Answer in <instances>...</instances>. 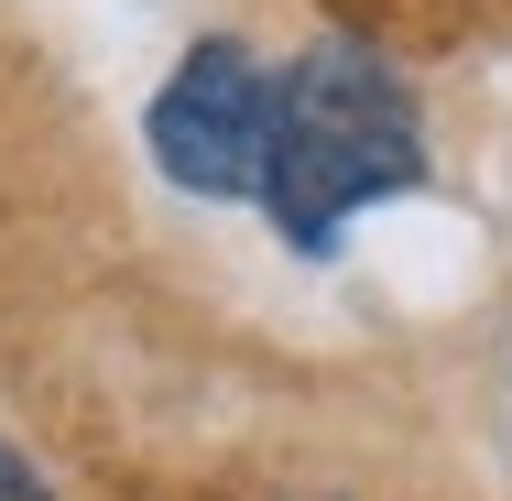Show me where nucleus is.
<instances>
[{
    "instance_id": "f03ea898",
    "label": "nucleus",
    "mask_w": 512,
    "mask_h": 501,
    "mask_svg": "<svg viewBox=\"0 0 512 501\" xmlns=\"http://www.w3.org/2000/svg\"><path fill=\"white\" fill-rule=\"evenodd\" d=\"M142 142H153V164L186 197H262V164H273V66L240 33L186 44V66L142 109Z\"/></svg>"
},
{
    "instance_id": "f257e3e1",
    "label": "nucleus",
    "mask_w": 512,
    "mask_h": 501,
    "mask_svg": "<svg viewBox=\"0 0 512 501\" xmlns=\"http://www.w3.org/2000/svg\"><path fill=\"white\" fill-rule=\"evenodd\" d=\"M425 186V120L414 88L393 77L382 44L327 33L295 66H273V164H262V207L295 251H338V229L360 207Z\"/></svg>"
},
{
    "instance_id": "7ed1b4c3",
    "label": "nucleus",
    "mask_w": 512,
    "mask_h": 501,
    "mask_svg": "<svg viewBox=\"0 0 512 501\" xmlns=\"http://www.w3.org/2000/svg\"><path fill=\"white\" fill-rule=\"evenodd\" d=\"M338 33L382 44V55H447V44H502L512 0H327Z\"/></svg>"
},
{
    "instance_id": "20e7f679",
    "label": "nucleus",
    "mask_w": 512,
    "mask_h": 501,
    "mask_svg": "<svg viewBox=\"0 0 512 501\" xmlns=\"http://www.w3.org/2000/svg\"><path fill=\"white\" fill-rule=\"evenodd\" d=\"M0 501H55V491H44V480H33V469H22L11 447H0Z\"/></svg>"
}]
</instances>
